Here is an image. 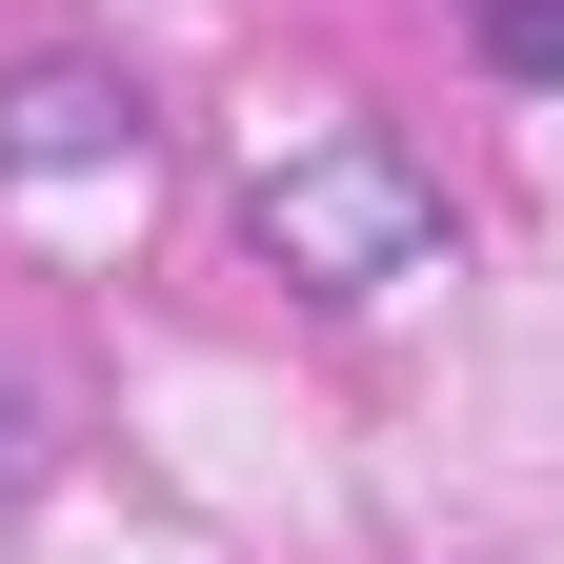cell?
<instances>
[{
    "label": "cell",
    "instance_id": "1",
    "mask_svg": "<svg viewBox=\"0 0 564 564\" xmlns=\"http://www.w3.org/2000/svg\"><path fill=\"white\" fill-rule=\"evenodd\" d=\"M242 242H262V282H303V303H383V282L444 262V182H423L383 121H323V141H282V162H262Z\"/></svg>",
    "mask_w": 564,
    "mask_h": 564
},
{
    "label": "cell",
    "instance_id": "4",
    "mask_svg": "<svg viewBox=\"0 0 564 564\" xmlns=\"http://www.w3.org/2000/svg\"><path fill=\"white\" fill-rule=\"evenodd\" d=\"M41 464H61V423H41V383H0V505H21Z\"/></svg>",
    "mask_w": 564,
    "mask_h": 564
},
{
    "label": "cell",
    "instance_id": "3",
    "mask_svg": "<svg viewBox=\"0 0 564 564\" xmlns=\"http://www.w3.org/2000/svg\"><path fill=\"white\" fill-rule=\"evenodd\" d=\"M464 41H484V82H564V0H484Z\"/></svg>",
    "mask_w": 564,
    "mask_h": 564
},
{
    "label": "cell",
    "instance_id": "2",
    "mask_svg": "<svg viewBox=\"0 0 564 564\" xmlns=\"http://www.w3.org/2000/svg\"><path fill=\"white\" fill-rule=\"evenodd\" d=\"M101 162H141V82L121 61H21L0 82V182H101Z\"/></svg>",
    "mask_w": 564,
    "mask_h": 564
}]
</instances>
